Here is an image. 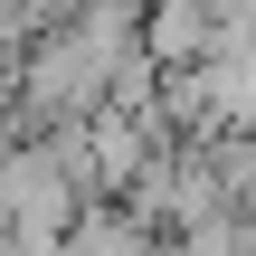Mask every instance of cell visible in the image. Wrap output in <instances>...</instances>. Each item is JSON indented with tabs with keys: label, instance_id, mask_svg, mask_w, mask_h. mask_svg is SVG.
<instances>
[{
	"label": "cell",
	"instance_id": "1",
	"mask_svg": "<svg viewBox=\"0 0 256 256\" xmlns=\"http://www.w3.org/2000/svg\"><path fill=\"white\" fill-rule=\"evenodd\" d=\"M218 28H228V0H152V10H142V48H152L162 66L209 57V48H218Z\"/></svg>",
	"mask_w": 256,
	"mask_h": 256
},
{
	"label": "cell",
	"instance_id": "2",
	"mask_svg": "<svg viewBox=\"0 0 256 256\" xmlns=\"http://www.w3.org/2000/svg\"><path fill=\"white\" fill-rule=\"evenodd\" d=\"M171 247H180V256H256V209H238V200H228V209L190 218Z\"/></svg>",
	"mask_w": 256,
	"mask_h": 256
}]
</instances>
